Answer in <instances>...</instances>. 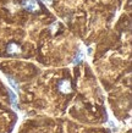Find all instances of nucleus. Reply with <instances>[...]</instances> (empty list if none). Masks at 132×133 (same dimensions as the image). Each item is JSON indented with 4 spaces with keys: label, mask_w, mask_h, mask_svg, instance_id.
I'll return each instance as SVG.
<instances>
[{
    "label": "nucleus",
    "mask_w": 132,
    "mask_h": 133,
    "mask_svg": "<svg viewBox=\"0 0 132 133\" xmlns=\"http://www.w3.org/2000/svg\"><path fill=\"white\" fill-rule=\"evenodd\" d=\"M22 8L31 12L39 11V5L37 3V0H22Z\"/></svg>",
    "instance_id": "nucleus-1"
},
{
    "label": "nucleus",
    "mask_w": 132,
    "mask_h": 133,
    "mask_svg": "<svg viewBox=\"0 0 132 133\" xmlns=\"http://www.w3.org/2000/svg\"><path fill=\"white\" fill-rule=\"evenodd\" d=\"M8 52L11 54V55H16V54H20L21 52V48L15 43H11V44L8 45Z\"/></svg>",
    "instance_id": "nucleus-3"
},
{
    "label": "nucleus",
    "mask_w": 132,
    "mask_h": 133,
    "mask_svg": "<svg viewBox=\"0 0 132 133\" xmlns=\"http://www.w3.org/2000/svg\"><path fill=\"white\" fill-rule=\"evenodd\" d=\"M8 81L10 82V84H11L12 87H14V88L16 89V90H18V84H17L16 82L14 81V78H11V77H8Z\"/></svg>",
    "instance_id": "nucleus-6"
},
{
    "label": "nucleus",
    "mask_w": 132,
    "mask_h": 133,
    "mask_svg": "<svg viewBox=\"0 0 132 133\" xmlns=\"http://www.w3.org/2000/svg\"><path fill=\"white\" fill-rule=\"evenodd\" d=\"M71 83H70V81H67V79H62V81L59 83V90H60L61 93H64V94H67V93L71 92Z\"/></svg>",
    "instance_id": "nucleus-2"
},
{
    "label": "nucleus",
    "mask_w": 132,
    "mask_h": 133,
    "mask_svg": "<svg viewBox=\"0 0 132 133\" xmlns=\"http://www.w3.org/2000/svg\"><path fill=\"white\" fill-rule=\"evenodd\" d=\"M83 52L82 51H78V54H77L76 56H75V59H73V64L76 65V64H80L81 61L83 60Z\"/></svg>",
    "instance_id": "nucleus-4"
},
{
    "label": "nucleus",
    "mask_w": 132,
    "mask_h": 133,
    "mask_svg": "<svg viewBox=\"0 0 132 133\" xmlns=\"http://www.w3.org/2000/svg\"><path fill=\"white\" fill-rule=\"evenodd\" d=\"M42 1H44L45 4H48V5H52L53 4V0H42Z\"/></svg>",
    "instance_id": "nucleus-7"
},
{
    "label": "nucleus",
    "mask_w": 132,
    "mask_h": 133,
    "mask_svg": "<svg viewBox=\"0 0 132 133\" xmlns=\"http://www.w3.org/2000/svg\"><path fill=\"white\" fill-rule=\"evenodd\" d=\"M9 94H10V97H11V103H12V105L15 106V108H17V104H16V95L12 93V90L11 89H9Z\"/></svg>",
    "instance_id": "nucleus-5"
}]
</instances>
